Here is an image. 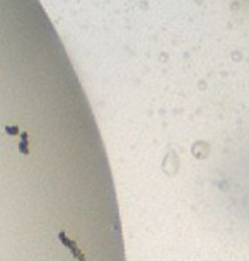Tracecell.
<instances>
[{
  "mask_svg": "<svg viewBox=\"0 0 249 261\" xmlns=\"http://www.w3.org/2000/svg\"><path fill=\"white\" fill-rule=\"evenodd\" d=\"M5 130L9 131V133H12V135H14V133H17V128H10V126H7Z\"/></svg>",
  "mask_w": 249,
  "mask_h": 261,
  "instance_id": "6da1fadb",
  "label": "cell"
}]
</instances>
